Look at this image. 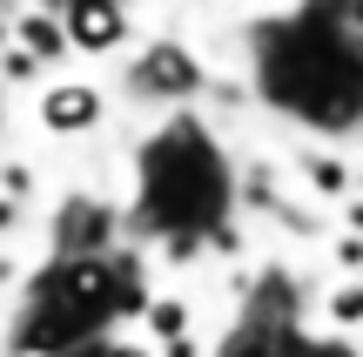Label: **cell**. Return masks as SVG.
Listing matches in <instances>:
<instances>
[{
	"mask_svg": "<svg viewBox=\"0 0 363 357\" xmlns=\"http://www.w3.org/2000/svg\"><path fill=\"white\" fill-rule=\"evenodd\" d=\"M128 81H135V94H148V101H182V94H195L202 67H195V54H189V48H175V40H155L148 54H135Z\"/></svg>",
	"mask_w": 363,
	"mask_h": 357,
	"instance_id": "1",
	"label": "cell"
},
{
	"mask_svg": "<svg viewBox=\"0 0 363 357\" xmlns=\"http://www.w3.org/2000/svg\"><path fill=\"white\" fill-rule=\"evenodd\" d=\"M101 121V88L94 81H48L40 88V128L48 135H88Z\"/></svg>",
	"mask_w": 363,
	"mask_h": 357,
	"instance_id": "2",
	"label": "cell"
},
{
	"mask_svg": "<svg viewBox=\"0 0 363 357\" xmlns=\"http://www.w3.org/2000/svg\"><path fill=\"white\" fill-rule=\"evenodd\" d=\"M142 317H148V344H155L162 357H195V310H189V297H155Z\"/></svg>",
	"mask_w": 363,
	"mask_h": 357,
	"instance_id": "3",
	"label": "cell"
},
{
	"mask_svg": "<svg viewBox=\"0 0 363 357\" xmlns=\"http://www.w3.org/2000/svg\"><path fill=\"white\" fill-rule=\"evenodd\" d=\"M67 21V40H74V54H108L128 40V13H108V7H74L61 13Z\"/></svg>",
	"mask_w": 363,
	"mask_h": 357,
	"instance_id": "4",
	"label": "cell"
},
{
	"mask_svg": "<svg viewBox=\"0 0 363 357\" xmlns=\"http://www.w3.org/2000/svg\"><path fill=\"white\" fill-rule=\"evenodd\" d=\"M296 175L310 182V196H330V202H350V189H357L350 162L330 155V148H303V155H296Z\"/></svg>",
	"mask_w": 363,
	"mask_h": 357,
	"instance_id": "5",
	"label": "cell"
},
{
	"mask_svg": "<svg viewBox=\"0 0 363 357\" xmlns=\"http://www.w3.org/2000/svg\"><path fill=\"white\" fill-rule=\"evenodd\" d=\"M343 229H357V236H363V196L343 202Z\"/></svg>",
	"mask_w": 363,
	"mask_h": 357,
	"instance_id": "6",
	"label": "cell"
}]
</instances>
